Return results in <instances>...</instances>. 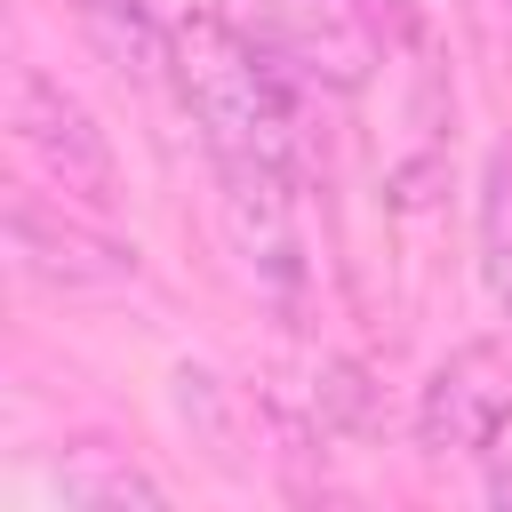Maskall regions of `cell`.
I'll use <instances>...</instances> for the list:
<instances>
[{"label":"cell","mask_w":512,"mask_h":512,"mask_svg":"<svg viewBox=\"0 0 512 512\" xmlns=\"http://www.w3.org/2000/svg\"><path fill=\"white\" fill-rule=\"evenodd\" d=\"M296 72L248 48L216 8L176 24V96L208 144V160H256L304 176V112H296Z\"/></svg>","instance_id":"obj_1"},{"label":"cell","mask_w":512,"mask_h":512,"mask_svg":"<svg viewBox=\"0 0 512 512\" xmlns=\"http://www.w3.org/2000/svg\"><path fill=\"white\" fill-rule=\"evenodd\" d=\"M248 48L304 88H360L376 72V0H208Z\"/></svg>","instance_id":"obj_2"},{"label":"cell","mask_w":512,"mask_h":512,"mask_svg":"<svg viewBox=\"0 0 512 512\" xmlns=\"http://www.w3.org/2000/svg\"><path fill=\"white\" fill-rule=\"evenodd\" d=\"M8 128H16V144L32 152V168H40L64 200H80V208H120V160H112L96 112H88L64 80H48L40 64H8Z\"/></svg>","instance_id":"obj_3"},{"label":"cell","mask_w":512,"mask_h":512,"mask_svg":"<svg viewBox=\"0 0 512 512\" xmlns=\"http://www.w3.org/2000/svg\"><path fill=\"white\" fill-rule=\"evenodd\" d=\"M512 424V352L464 344L416 392V448L424 456H488Z\"/></svg>","instance_id":"obj_4"},{"label":"cell","mask_w":512,"mask_h":512,"mask_svg":"<svg viewBox=\"0 0 512 512\" xmlns=\"http://www.w3.org/2000/svg\"><path fill=\"white\" fill-rule=\"evenodd\" d=\"M8 248H16V272L56 288V296H88V288H128L136 280V248H120L112 232H96L72 208H48L40 192L8 200Z\"/></svg>","instance_id":"obj_5"},{"label":"cell","mask_w":512,"mask_h":512,"mask_svg":"<svg viewBox=\"0 0 512 512\" xmlns=\"http://www.w3.org/2000/svg\"><path fill=\"white\" fill-rule=\"evenodd\" d=\"M72 16H80V32H88V48H96L120 80H136V88L176 80V24H160L152 0H72Z\"/></svg>","instance_id":"obj_6"},{"label":"cell","mask_w":512,"mask_h":512,"mask_svg":"<svg viewBox=\"0 0 512 512\" xmlns=\"http://www.w3.org/2000/svg\"><path fill=\"white\" fill-rule=\"evenodd\" d=\"M56 496L72 504V512H160L168 504V488L144 472V464H128V456H112L104 440H80L64 464H56Z\"/></svg>","instance_id":"obj_7"},{"label":"cell","mask_w":512,"mask_h":512,"mask_svg":"<svg viewBox=\"0 0 512 512\" xmlns=\"http://www.w3.org/2000/svg\"><path fill=\"white\" fill-rule=\"evenodd\" d=\"M176 416L200 432V448H208L224 472L248 464V456H240V424H248V408H240V392H232L224 376H208V368H176Z\"/></svg>","instance_id":"obj_8"},{"label":"cell","mask_w":512,"mask_h":512,"mask_svg":"<svg viewBox=\"0 0 512 512\" xmlns=\"http://www.w3.org/2000/svg\"><path fill=\"white\" fill-rule=\"evenodd\" d=\"M480 280H488L496 312L512 320V144L488 152V168H480Z\"/></svg>","instance_id":"obj_9"},{"label":"cell","mask_w":512,"mask_h":512,"mask_svg":"<svg viewBox=\"0 0 512 512\" xmlns=\"http://www.w3.org/2000/svg\"><path fill=\"white\" fill-rule=\"evenodd\" d=\"M312 416H320V432H368V416H376L368 376H360L352 360H320V376H312Z\"/></svg>","instance_id":"obj_10"}]
</instances>
